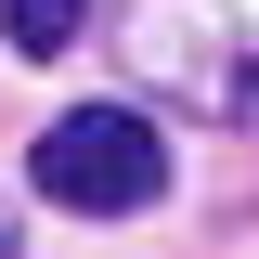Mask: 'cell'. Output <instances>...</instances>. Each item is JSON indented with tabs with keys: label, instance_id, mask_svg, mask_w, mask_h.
<instances>
[{
	"label": "cell",
	"instance_id": "cell-1",
	"mask_svg": "<svg viewBox=\"0 0 259 259\" xmlns=\"http://www.w3.org/2000/svg\"><path fill=\"white\" fill-rule=\"evenodd\" d=\"M117 65L143 91H168V117H221V130L259 117V39H246L233 0H130Z\"/></svg>",
	"mask_w": 259,
	"mask_h": 259
},
{
	"label": "cell",
	"instance_id": "cell-2",
	"mask_svg": "<svg viewBox=\"0 0 259 259\" xmlns=\"http://www.w3.org/2000/svg\"><path fill=\"white\" fill-rule=\"evenodd\" d=\"M26 168H39V194H52L65 221H130V207L168 194V143H156V117H130V104H65Z\"/></svg>",
	"mask_w": 259,
	"mask_h": 259
},
{
	"label": "cell",
	"instance_id": "cell-3",
	"mask_svg": "<svg viewBox=\"0 0 259 259\" xmlns=\"http://www.w3.org/2000/svg\"><path fill=\"white\" fill-rule=\"evenodd\" d=\"M0 39H13V52H78V39H91V0H0Z\"/></svg>",
	"mask_w": 259,
	"mask_h": 259
},
{
	"label": "cell",
	"instance_id": "cell-4",
	"mask_svg": "<svg viewBox=\"0 0 259 259\" xmlns=\"http://www.w3.org/2000/svg\"><path fill=\"white\" fill-rule=\"evenodd\" d=\"M0 246H13V207H0Z\"/></svg>",
	"mask_w": 259,
	"mask_h": 259
}]
</instances>
